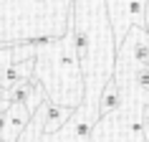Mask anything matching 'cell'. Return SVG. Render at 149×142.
Listing matches in <instances>:
<instances>
[{"instance_id":"obj_8","label":"cell","mask_w":149,"mask_h":142,"mask_svg":"<svg viewBox=\"0 0 149 142\" xmlns=\"http://www.w3.org/2000/svg\"><path fill=\"white\" fill-rule=\"evenodd\" d=\"M8 107H10V102L5 99V96H0V112H3V109H8Z\"/></svg>"},{"instance_id":"obj_9","label":"cell","mask_w":149,"mask_h":142,"mask_svg":"<svg viewBox=\"0 0 149 142\" xmlns=\"http://www.w3.org/2000/svg\"><path fill=\"white\" fill-rule=\"evenodd\" d=\"M0 96H3V89H0Z\"/></svg>"},{"instance_id":"obj_3","label":"cell","mask_w":149,"mask_h":142,"mask_svg":"<svg viewBox=\"0 0 149 142\" xmlns=\"http://www.w3.org/2000/svg\"><path fill=\"white\" fill-rule=\"evenodd\" d=\"M121 81H119L116 74H111L109 79L104 81V89L101 94H99V104H96V117H99V122L101 119H106L109 114H114V112L121 109Z\"/></svg>"},{"instance_id":"obj_2","label":"cell","mask_w":149,"mask_h":142,"mask_svg":"<svg viewBox=\"0 0 149 142\" xmlns=\"http://www.w3.org/2000/svg\"><path fill=\"white\" fill-rule=\"evenodd\" d=\"M31 109L20 102H10V107L5 109V127L0 132V142H18L20 132H23L28 122H31Z\"/></svg>"},{"instance_id":"obj_1","label":"cell","mask_w":149,"mask_h":142,"mask_svg":"<svg viewBox=\"0 0 149 142\" xmlns=\"http://www.w3.org/2000/svg\"><path fill=\"white\" fill-rule=\"evenodd\" d=\"M3 96H5L8 102H20V104H25V107L31 109V114L48 99V96H46V89H43V84H40L36 76L18 81L15 86H10L8 91H3Z\"/></svg>"},{"instance_id":"obj_4","label":"cell","mask_w":149,"mask_h":142,"mask_svg":"<svg viewBox=\"0 0 149 142\" xmlns=\"http://www.w3.org/2000/svg\"><path fill=\"white\" fill-rule=\"evenodd\" d=\"M73 114V107L71 104H58V102H51L46 99V114H43V134H53L58 132L66 122L71 119Z\"/></svg>"},{"instance_id":"obj_6","label":"cell","mask_w":149,"mask_h":142,"mask_svg":"<svg viewBox=\"0 0 149 142\" xmlns=\"http://www.w3.org/2000/svg\"><path fill=\"white\" fill-rule=\"evenodd\" d=\"M134 81H136V86L141 89V94L147 96V102H149V66H139L136 74H134Z\"/></svg>"},{"instance_id":"obj_5","label":"cell","mask_w":149,"mask_h":142,"mask_svg":"<svg viewBox=\"0 0 149 142\" xmlns=\"http://www.w3.org/2000/svg\"><path fill=\"white\" fill-rule=\"evenodd\" d=\"M71 43H73V53L79 58L84 66L88 61V51H91V38H88L86 28L79 23V20H73V31H71Z\"/></svg>"},{"instance_id":"obj_7","label":"cell","mask_w":149,"mask_h":142,"mask_svg":"<svg viewBox=\"0 0 149 142\" xmlns=\"http://www.w3.org/2000/svg\"><path fill=\"white\" fill-rule=\"evenodd\" d=\"M141 124H144V137L149 142V102L141 104Z\"/></svg>"}]
</instances>
